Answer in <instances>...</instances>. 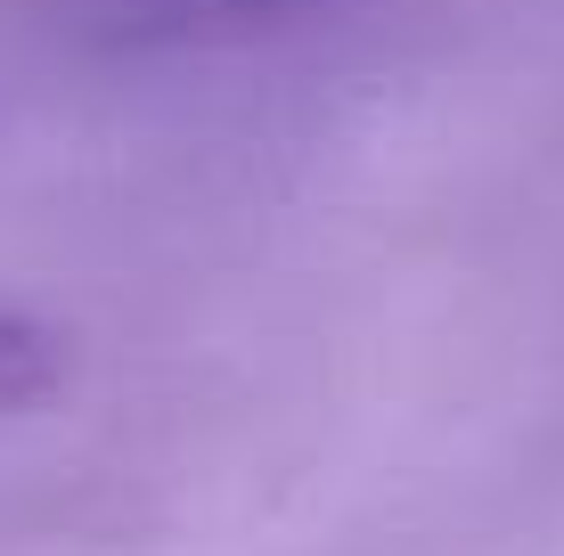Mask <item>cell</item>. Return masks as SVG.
Returning a JSON list of instances; mask_svg holds the SVG:
<instances>
[{
	"mask_svg": "<svg viewBox=\"0 0 564 556\" xmlns=\"http://www.w3.org/2000/svg\"><path fill=\"white\" fill-rule=\"evenodd\" d=\"M377 9V0H42L66 42L107 57H172V50H229L262 33L327 25V17Z\"/></svg>",
	"mask_w": 564,
	"mask_h": 556,
	"instance_id": "1",
	"label": "cell"
},
{
	"mask_svg": "<svg viewBox=\"0 0 564 556\" xmlns=\"http://www.w3.org/2000/svg\"><path fill=\"white\" fill-rule=\"evenodd\" d=\"M57 377H66L57 336L25 312H0V417H25L33 401H50Z\"/></svg>",
	"mask_w": 564,
	"mask_h": 556,
	"instance_id": "2",
	"label": "cell"
}]
</instances>
